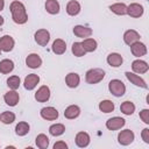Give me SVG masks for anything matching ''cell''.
<instances>
[{
	"label": "cell",
	"mask_w": 149,
	"mask_h": 149,
	"mask_svg": "<svg viewBox=\"0 0 149 149\" xmlns=\"http://www.w3.org/2000/svg\"><path fill=\"white\" fill-rule=\"evenodd\" d=\"M0 54H1V49H0Z\"/></svg>",
	"instance_id": "cell-42"
},
{
	"label": "cell",
	"mask_w": 149,
	"mask_h": 149,
	"mask_svg": "<svg viewBox=\"0 0 149 149\" xmlns=\"http://www.w3.org/2000/svg\"><path fill=\"white\" fill-rule=\"evenodd\" d=\"M3 7H5V1L3 0H0V12L3 9Z\"/></svg>",
	"instance_id": "cell-40"
},
{
	"label": "cell",
	"mask_w": 149,
	"mask_h": 149,
	"mask_svg": "<svg viewBox=\"0 0 149 149\" xmlns=\"http://www.w3.org/2000/svg\"><path fill=\"white\" fill-rule=\"evenodd\" d=\"M132 69H133V71H134L135 73L142 74V73H146V72L149 70V65H148V63L144 62V61L136 59V61H134V62L132 63Z\"/></svg>",
	"instance_id": "cell-13"
},
{
	"label": "cell",
	"mask_w": 149,
	"mask_h": 149,
	"mask_svg": "<svg viewBox=\"0 0 149 149\" xmlns=\"http://www.w3.org/2000/svg\"><path fill=\"white\" fill-rule=\"evenodd\" d=\"M125 123H126L125 119H122L120 116H114V118H111L106 121V127L109 130H118L121 127H123Z\"/></svg>",
	"instance_id": "cell-6"
},
{
	"label": "cell",
	"mask_w": 149,
	"mask_h": 149,
	"mask_svg": "<svg viewBox=\"0 0 149 149\" xmlns=\"http://www.w3.org/2000/svg\"><path fill=\"white\" fill-rule=\"evenodd\" d=\"M140 118L144 123H149V109H142L140 112Z\"/></svg>",
	"instance_id": "cell-37"
},
{
	"label": "cell",
	"mask_w": 149,
	"mask_h": 149,
	"mask_svg": "<svg viewBox=\"0 0 149 149\" xmlns=\"http://www.w3.org/2000/svg\"><path fill=\"white\" fill-rule=\"evenodd\" d=\"M120 111L125 114V115H132L135 111V105L132 101H125L121 104L120 106Z\"/></svg>",
	"instance_id": "cell-29"
},
{
	"label": "cell",
	"mask_w": 149,
	"mask_h": 149,
	"mask_svg": "<svg viewBox=\"0 0 149 149\" xmlns=\"http://www.w3.org/2000/svg\"><path fill=\"white\" fill-rule=\"evenodd\" d=\"M125 74H126L127 79H128L132 84H134V85H136V86H140V87H142V88H148V85L146 84V81H144L140 76H137V74H135V73H133V72H129V71H127Z\"/></svg>",
	"instance_id": "cell-9"
},
{
	"label": "cell",
	"mask_w": 149,
	"mask_h": 149,
	"mask_svg": "<svg viewBox=\"0 0 149 149\" xmlns=\"http://www.w3.org/2000/svg\"><path fill=\"white\" fill-rule=\"evenodd\" d=\"M45 9L49 14H58L59 13V3L57 0H47L45 1Z\"/></svg>",
	"instance_id": "cell-25"
},
{
	"label": "cell",
	"mask_w": 149,
	"mask_h": 149,
	"mask_svg": "<svg viewBox=\"0 0 149 149\" xmlns=\"http://www.w3.org/2000/svg\"><path fill=\"white\" fill-rule=\"evenodd\" d=\"M76 144L79 148H85L90 144V135L85 132H79L76 135Z\"/></svg>",
	"instance_id": "cell-19"
},
{
	"label": "cell",
	"mask_w": 149,
	"mask_h": 149,
	"mask_svg": "<svg viewBox=\"0 0 149 149\" xmlns=\"http://www.w3.org/2000/svg\"><path fill=\"white\" fill-rule=\"evenodd\" d=\"M79 114H80V108L77 105H71L68 108H65V111H64V116L66 119H70V120L76 119Z\"/></svg>",
	"instance_id": "cell-23"
},
{
	"label": "cell",
	"mask_w": 149,
	"mask_h": 149,
	"mask_svg": "<svg viewBox=\"0 0 149 149\" xmlns=\"http://www.w3.org/2000/svg\"><path fill=\"white\" fill-rule=\"evenodd\" d=\"M99 109L104 113H111L114 111V104L111 100H102L99 104Z\"/></svg>",
	"instance_id": "cell-34"
},
{
	"label": "cell",
	"mask_w": 149,
	"mask_h": 149,
	"mask_svg": "<svg viewBox=\"0 0 149 149\" xmlns=\"http://www.w3.org/2000/svg\"><path fill=\"white\" fill-rule=\"evenodd\" d=\"M26 64L30 69H37L42 64V59L37 54H30L26 58Z\"/></svg>",
	"instance_id": "cell-12"
},
{
	"label": "cell",
	"mask_w": 149,
	"mask_h": 149,
	"mask_svg": "<svg viewBox=\"0 0 149 149\" xmlns=\"http://www.w3.org/2000/svg\"><path fill=\"white\" fill-rule=\"evenodd\" d=\"M127 14L132 17H140L143 14V7L140 3H130L129 6H127Z\"/></svg>",
	"instance_id": "cell-10"
},
{
	"label": "cell",
	"mask_w": 149,
	"mask_h": 149,
	"mask_svg": "<svg viewBox=\"0 0 149 149\" xmlns=\"http://www.w3.org/2000/svg\"><path fill=\"white\" fill-rule=\"evenodd\" d=\"M19 93L15 91V90H12V91H8L7 93H5L3 95V100L8 105V106H16L17 102H19Z\"/></svg>",
	"instance_id": "cell-15"
},
{
	"label": "cell",
	"mask_w": 149,
	"mask_h": 149,
	"mask_svg": "<svg viewBox=\"0 0 149 149\" xmlns=\"http://www.w3.org/2000/svg\"><path fill=\"white\" fill-rule=\"evenodd\" d=\"M79 12H80V5H79L78 1L71 0V1L68 2V5H66V13H68L69 15L74 16V15H77Z\"/></svg>",
	"instance_id": "cell-24"
},
{
	"label": "cell",
	"mask_w": 149,
	"mask_h": 149,
	"mask_svg": "<svg viewBox=\"0 0 149 149\" xmlns=\"http://www.w3.org/2000/svg\"><path fill=\"white\" fill-rule=\"evenodd\" d=\"M35 142H36V146H37L40 149H47V148L49 147V139H48V136L44 135V134H38V135L36 136Z\"/></svg>",
	"instance_id": "cell-31"
},
{
	"label": "cell",
	"mask_w": 149,
	"mask_h": 149,
	"mask_svg": "<svg viewBox=\"0 0 149 149\" xmlns=\"http://www.w3.org/2000/svg\"><path fill=\"white\" fill-rule=\"evenodd\" d=\"M13 48H14V40H13V37H10L9 35H5V36H2L0 38V49L2 51L8 52V51L13 50Z\"/></svg>",
	"instance_id": "cell-17"
},
{
	"label": "cell",
	"mask_w": 149,
	"mask_h": 149,
	"mask_svg": "<svg viewBox=\"0 0 149 149\" xmlns=\"http://www.w3.org/2000/svg\"><path fill=\"white\" fill-rule=\"evenodd\" d=\"M109 9L116 15H126L127 14V6L125 3H122V2H118V3L111 5Z\"/></svg>",
	"instance_id": "cell-26"
},
{
	"label": "cell",
	"mask_w": 149,
	"mask_h": 149,
	"mask_svg": "<svg viewBox=\"0 0 149 149\" xmlns=\"http://www.w3.org/2000/svg\"><path fill=\"white\" fill-rule=\"evenodd\" d=\"M41 116L44 120L52 121V120H56L58 118V111L54 107H43L41 109Z\"/></svg>",
	"instance_id": "cell-8"
},
{
	"label": "cell",
	"mask_w": 149,
	"mask_h": 149,
	"mask_svg": "<svg viewBox=\"0 0 149 149\" xmlns=\"http://www.w3.org/2000/svg\"><path fill=\"white\" fill-rule=\"evenodd\" d=\"M134 133L130 129H125L121 130L118 135V141L121 146H128L134 141Z\"/></svg>",
	"instance_id": "cell-4"
},
{
	"label": "cell",
	"mask_w": 149,
	"mask_h": 149,
	"mask_svg": "<svg viewBox=\"0 0 149 149\" xmlns=\"http://www.w3.org/2000/svg\"><path fill=\"white\" fill-rule=\"evenodd\" d=\"M64 132H65V127L62 123H55V125H52V126L49 127V133L52 136H59Z\"/></svg>",
	"instance_id": "cell-32"
},
{
	"label": "cell",
	"mask_w": 149,
	"mask_h": 149,
	"mask_svg": "<svg viewBox=\"0 0 149 149\" xmlns=\"http://www.w3.org/2000/svg\"><path fill=\"white\" fill-rule=\"evenodd\" d=\"M123 59H122V56L120 54H116V52H112L107 56V63L113 66V68H118L122 64Z\"/></svg>",
	"instance_id": "cell-20"
},
{
	"label": "cell",
	"mask_w": 149,
	"mask_h": 149,
	"mask_svg": "<svg viewBox=\"0 0 149 149\" xmlns=\"http://www.w3.org/2000/svg\"><path fill=\"white\" fill-rule=\"evenodd\" d=\"M7 85L10 90H16L20 86V78L17 76H12L7 79Z\"/></svg>",
	"instance_id": "cell-36"
},
{
	"label": "cell",
	"mask_w": 149,
	"mask_h": 149,
	"mask_svg": "<svg viewBox=\"0 0 149 149\" xmlns=\"http://www.w3.org/2000/svg\"><path fill=\"white\" fill-rule=\"evenodd\" d=\"M51 49H52V51H54L56 55H62V54H64L65 50H66V43H65L63 40L57 38V40L54 41Z\"/></svg>",
	"instance_id": "cell-22"
},
{
	"label": "cell",
	"mask_w": 149,
	"mask_h": 149,
	"mask_svg": "<svg viewBox=\"0 0 149 149\" xmlns=\"http://www.w3.org/2000/svg\"><path fill=\"white\" fill-rule=\"evenodd\" d=\"M81 45L86 52H92L97 49V41L93 38H85L81 42Z\"/></svg>",
	"instance_id": "cell-28"
},
{
	"label": "cell",
	"mask_w": 149,
	"mask_h": 149,
	"mask_svg": "<svg viewBox=\"0 0 149 149\" xmlns=\"http://www.w3.org/2000/svg\"><path fill=\"white\" fill-rule=\"evenodd\" d=\"M105 77V71L102 69L95 68V69H91L86 72L85 76V80L87 84H97L99 81H101Z\"/></svg>",
	"instance_id": "cell-2"
},
{
	"label": "cell",
	"mask_w": 149,
	"mask_h": 149,
	"mask_svg": "<svg viewBox=\"0 0 149 149\" xmlns=\"http://www.w3.org/2000/svg\"><path fill=\"white\" fill-rule=\"evenodd\" d=\"M72 54H73L74 56H77V57H83V56H85L86 51L84 50V48H83V45H81V42H74V43L72 44Z\"/></svg>",
	"instance_id": "cell-35"
},
{
	"label": "cell",
	"mask_w": 149,
	"mask_h": 149,
	"mask_svg": "<svg viewBox=\"0 0 149 149\" xmlns=\"http://www.w3.org/2000/svg\"><path fill=\"white\" fill-rule=\"evenodd\" d=\"M73 34L77 36V37H80V38H87L92 35V29L86 27V26H74L73 28Z\"/></svg>",
	"instance_id": "cell-11"
},
{
	"label": "cell",
	"mask_w": 149,
	"mask_h": 149,
	"mask_svg": "<svg viewBox=\"0 0 149 149\" xmlns=\"http://www.w3.org/2000/svg\"><path fill=\"white\" fill-rule=\"evenodd\" d=\"M108 88H109V92L115 97H122L126 92L125 84L119 79H112L108 84Z\"/></svg>",
	"instance_id": "cell-3"
},
{
	"label": "cell",
	"mask_w": 149,
	"mask_h": 149,
	"mask_svg": "<svg viewBox=\"0 0 149 149\" xmlns=\"http://www.w3.org/2000/svg\"><path fill=\"white\" fill-rule=\"evenodd\" d=\"M54 149H68V144L64 141H58L54 144Z\"/></svg>",
	"instance_id": "cell-39"
},
{
	"label": "cell",
	"mask_w": 149,
	"mask_h": 149,
	"mask_svg": "<svg viewBox=\"0 0 149 149\" xmlns=\"http://www.w3.org/2000/svg\"><path fill=\"white\" fill-rule=\"evenodd\" d=\"M141 136H142V140L146 142V143H149V129L148 128H144L141 133Z\"/></svg>",
	"instance_id": "cell-38"
},
{
	"label": "cell",
	"mask_w": 149,
	"mask_h": 149,
	"mask_svg": "<svg viewBox=\"0 0 149 149\" xmlns=\"http://www.w3.org/2000/svg\"><path fill=\"white\" fill-rule=\"evenodd\" d=\"M0 120H1V122L5 123V125H10L12 122L15 121V114H14L13 112L6 111V112H3V113L0 114Z\"/></svg>",
	"instance_id": "cell-33"
},
{
	"label": "cell",
	"mask_w": 149,
	"mask_h": 149,
	"mask_svg": "<svg viewBox=\"0 0 149 149\" xmlns=\"http://www.w3.org/2000/svg\"><path fill=\"white\" fill-rule=\"evenodd\" d=\"M2 24H3V17L0 16V26H2Z\"/></svg>",
	"instance_id": "cell-41"
},
{
	"label": "cell",
	"mask_w": 149,
	"mask_h": 149,
	"mask_svg": "<svg viewBox=\"0 0 149 149\" xmlns=\"http://www.w3.org/2000/svg\"><path fill=\"white\" fill-rule=\"evenodd\" d=\"M139 40H140V35H139V33H137L136 30H134V29H129V30H127V31L123 34V41H125V43L128 44V45H132L133 43L137 42Z\"/></svg>",
	"instance_id": "cell-18"
},
{
	"label": "cell",
	"mask_w": 149,
	"mask_h": 149,
	"mask_svg": "<svg viewBox=\"0 0 149 149\" xmlns=\"http://www.w3.org/2000/svg\"><path fill=\"white\" fill-rule=\"evenodd\" d=\"M38 81H40V77L37 74H35V73H30L24 78V83H23L24 88L29 90V91L34 90L36 87V85L38 84Z\"/></svg>",
	"instance_id": "cell-14"
},
{
	"label": "cell",
	"mask_w": 149,
	"mask_h": 149,
	"mask_svg": "<svg viewBox=\"0 0 149 149\" xmlns=\"http://www.w3.org/2000/svg\"><path fill=\"white\" fill-rule=\"evenodd\" d=\"M79 81H80V78H79V74L78 73H74V72H70L69 74H66L65 77V83L69 87L71 88H74L79 85Z\"/></svg>",
	"instance_id": "cell-21"
},
{
	"label": "cell",
	"mask_w": 149,
	"mask_h": 149,
	"mask_svg": "<svg viewBox=\"0 0 149 149\" xmlns=\"http://www.w3.org/2000/svg\"><path fill=\"white\" fill-rule=\"evenodd\" d=\"M9 9H10V13H12V17H13V21L17 24H23L27 22L28 20V16H27V13H26V7L22 2L20 1H13L9 6Z\"/></svg>",
	"instance_id": "cell-1"
},
{
	"label": "cell",
	"mask_w": 149,
	"mask_h": 149,
	"mask_svg": "<svg viewBox=\"0 0 149 149\" xmlns=\"http://www.w3.org/2000/svg\"><path fill=\"white\" fill-rule=\"evenodd\" d=\"M29 128H30V127H29V125H28L27 122L21 121V122H19V123L16 125V127H15V133H16V135H19V136H24V135L28 134Z\"/></svg>",
	"instance_id": "cell-30"
},
{
	"label": "cell",
	"mask_w": 149,
	"mask_h": 149,
	"mask_svg": "<svg viewBox=\"0 0 149 149\" xmlns=\"http://www.w3.org/2000/svg\"><path fill=\"white\" fill-rule=\"evenodd\" d=\"M14 69V63L10 59H2L0 62V72L3 74H7L9 72H12Z\"/></svg>",
	"instance_id": "cell-27"
},
{
	"label": "cell",
	"mask_w": 149,
	"mask_h": 149,
	"mask_svg": "<svg viewBox=\"0 0 149 149\" xmlns=\"http://www.w3.org/2000/svg\"><path fill=\"white\" fill-rule=\"evenodd\" d=\"M130 51L135 57H141L147 54V47L141 42H135L130 45Z\"/></svg>",
	"instance_id": "cell-16"
},
{
	"label": "cell",
	"mask_w": 149,
	"mask_h": 149,
	"mask_svg": "<svg viewBox=\"0 0 149 149\" xmlns=\"http://www.w3.org/2000/svg\"><path fill=\"white\" fill-rule=\"evenodd\" d=\"M35 41L37 44H40L41 47H45L50 40V34L47 29H40L35 33Z\"/></svg>",
	"instance_id": "cell-5"
},
{
	"label": "cell",
	"mask_w": 149,
	"mask_h": 149,
	"mask_svg": "<svg viewBox=\"0 0 149 149\" xmlns=\"http://www.w3.org/2000/svg\"><path fill=\"white\" fill-rule=\"evenodd\" d=\"M49 98H50V90H49V87L47 85L41 86L37 90V92L35 93V99L38 102H45V101L49 100Z\"/></svg>",
	"instance_id": "cell-7"
}]
</instances>
